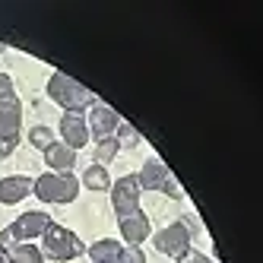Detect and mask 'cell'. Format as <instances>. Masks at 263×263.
<instances>
[{"label": "cell", "mask_w": 263, "mask_h": 263, "mask_svg": "<svg viewBox=\"0 0 263 263\" xmlns=\"http://www.w3.org/2000/svg\"><path fill=\"white\" fill-rule=\"evenodd\" d=\"M48 96L64 111H77V115H83V108L92 105V96L73 77H67V73H54V77L48 80Z\"/></svg>", "instance_id": "3957f363"}, {"label": "cell", "mask_w": 263, "mask_h": 263, "mask_svg": "<svg viewBox=\"0 0 263 263\" xmlns=\"http://www.w3.org/2000/svg\"><path fill=\"white\" fill-rule=\"evenodd\" d=\"M178 260H181V263H213V260L206 257V254H200V251H191V248H187V251H184Z\"/></svg>", "instance_id": "44dd1931"}, {"label": "cell", "mask_w": 263, "mask_h": 263, "mask_svg": "<svg viewBox=\"0 0 263 263\" xmlns=\"http://www.w3.org/2000/svg\"><path fill=\"white\" fill-rule=\"evenodd\" d=\"M20 127H23V105L13 92V80L0 73V159L13 156L20 146Z\"/></svg>", "instance_id": "6da1fadb"}, {"label": "cell", "mask_w": 263, "mask_h": 263, "mask_svg": "<svg viewBox=\"0 0 263 263\" xmlns=\"http://www.w3.org/2000/svg\"><path fill=\"white\" fill-rule=\"evenodd\" d=\"M32 178L26 175H10V178H0V203L4 206H13V203H20L23 197L32 194Z\"/></svg>", "instance_id": "7c38bea8"}, {"label": "cell", "mask_w": 263, "mask_h": 263, "mask_svg": "<svg viewBox=\"0 0 263 263\" xmlns=\"http://www.w3.org/2000/svg\"><path fill=\"white\" fill-rule=\"evenodd\" d=\"M83 184L89 187V191H108V187H111V175H108V168H105V165H92V168H86Z\"/></svg>", "instance_id": "2e32d148"}, {"label": "cell", "mask_w": 263, "mask_h": 263, "mask_svg": "<svg viewBox=\"0 0 263 263\" xmlns=\"http://www.w3.org/2000/svg\"><path fill=\"white\" fill-rule=\"evenodd\" d=\"M32 191H35V197H39L42 203H73L77 194H80V178L70 175V172H64V175L48 172L42 178H35Z\"/></svg>", "instance_id": "7a4b0ae2"}, {"label": "cell", "mask_w": 263, "mask_h": 263, "mask_svg": "<svg viewBox=\"0 0 263 263\" xmlns=\"http://www.w3.org/2000/svg\"><path fill=\"white\" fill-rule=\"evenodd\" d=\"M115 140L118 143H140V134H137V130L134 127H130V124H118V130H115Z\"/></svg>", "instance_id": "d6986e66"}, {"label": "cell", "mask_w": 263, "mask_h": 263, "mask_svg": "<svg viewBox=\"0 0 263 263\" xmlns=\"http://www.w3.org/2000/svg\"><path fill=\"white\" fill-rule=\"evenodd\" d=\"M137 184H140V191H165L168 197L181 200V187H178V181L172 178V172H168V168H165L159 159H146L143 172L137 175Z\"/></svg>", "instance_id": "5b68a950"}, {"label": "cell", "mask_w": 263, "mask_h": 263, "mask_svg": "<svg viewBox=\"0 0 263 263\" xmlns=\"http://www.w3.org/2000/svg\"><path fill=\"white\" fill-rule=\"evenodd\" d=\"M61 137H64V146L83 149L89 143V124H86V118L77 115V111H64V118H61Z\"/></svg>", "instance_id": "9c48e42d"}, {"label": "cell", "mask_w": 263, "mask_h": 263, "mask_svg": "<svg viewBox=\"0 0 263 263\" xmlns=\"http://www.w3.org/2000/svg\"><path fill=\"white\" fill-rule=\"evenodd\" d=\"M191 222H172L168 229H162L153 241H156V251L159 254H168V257H181L187 251V244H191Z\"/></svg>", "instance_id": "8992f818"}, {"label": "cell", "mask_w": 263, "mask_h": 263, "mask_svg": "<svg viewBox=\"0 0 263 263\" xmlns=\"http://www.w3.org/2000/svg\"><path fill=\"white\" fill-rule=\"evenodd\" d=\"M0 51H4V45H0Z\"/></svg>", "instance_id": "cb8c5ba5"}, {"label": "cell", "mask_w": 263, "mask_h": 263, "mask_svg": "<svg viewBox=\"0 0 263 263\" xmlns=\"http://www.w3.org/2000/svg\"><path fill=\"white\" fill-rule=\"evenodd\" d=\"M118 225H121L124 241H127V244H134V248H140V241H146V238H149V219H146V213H143V210H134V213L121 216V219H118Z\"/></svg>", "instance_id": "8fae6325"}, {"label": "cell", "mask_w": 263, "mask_h": 263, "mask_svg": "<svg viewBox=\"0 0 263 263\" xmlns=\"http://www.w3.org/2000/svg\"><path fill=\"white\" fill-rule=\"evenodd\" d=\"M86 124H89V137H96V140L102 143V140H111V137H115L121 118H118L115 108H108V105H102V102H92L89 121H86Z\"/></svg>", "instance_id": "ba28073f"}, {"label": "cell", "mask_w": 263, "mask_h": 263, "mask_svg": "<svg viewBox=\"0 0 263 263\" xmlns=\"http://www.w3.org/2000/svg\"><path fill=\"white\" fill-rule=\"evenodd\" d=\"M45 162H48L51 172L64 175V172H70V168L77 165V153H73L70 146H64V143H51V146L45 149Z\"/></svg>", "instance_id": "4fadbf2b"}, {"label": "cell", "mask_w": 263, "mask_h": 263, "mask_svg": "<svg viewBox=\"0 0 263 263\" xmlns=\"http://www.w3.org/2000/svg\"><path fill=\"white\" fill-rule=\"evenodd\" d=\"M29 143H32L35 149H42V153H45V149L54 143V137H51V130H48V127H32V134H29Z\"/></svg>", "instance_id": "ac0fdd59"}, {"label": "cell", "mask_w": 263, "mask_h": 263, "mask_svg": "<svg viewBox=\"0 0 263 263\" xmlns=\"http://www.w3.org/2000/svg\"><path fill=\"white\" fill-rule=\"evenodd\" d=\"M121 244L118 241H111V238H105V241H96L89 248V257L96 260V263H118V257H121Z\"/></svg>", "instance_id": "5bb4252c"}, {"label": "cell", "mask_w": 263, "mask_h": 263, "mask_svg": "<svg viewBox=\"0 0 263 263\" xmlns=\"http://www.w3.org/2000/svg\"><path fill=\"white\" fill-rule=\"evenodd\" d=\"M118 263H146V254H143L140 248H134V244H130V248H124V251H121Z\"/></svg>", "instance_id": "ffe728a7"}, {"label": "cell", "mask_w": 263, "mask_h": 263, "mask_svg": "<svg viewBox=\"0 0 263 263\" xmlns=\"http://www.w3.org/2000/svg\"><path fill=\"white\" fill-rule=\"evenodd\" d=\"M118 149H121V143H118L115 137H111V140H102V143H99V149H96V165H108V162H115Z\"/></svg>", "instance_id": "e0dca14e"}, {"label": "cell", "mask_w": 263, "mask_h": 263, "mask_svg": "<svg viewBox=\"0 0 263 263\" xmlns=\"http://www.w3.org/2000/svg\"><path fill=\"white\" fill-rule=\"evenodd\" d=\"M42 238H45V251H42V254L51 257V260H73V257L86 254V244L73 235L70 229L58 225V222H51Z\"/></svg>", "instance_id": "277c9868"}, {"label": "cell", "mask_w": 263, "mask_h": 263, "mask_svg": "<svg viewBox=\"0 0 263 263\" xmlns=\"http://www.w3.org/2000/svg\"><path fill=\"white\" fill-rule=\"evenodd\" d=\"M140 184H137V175H124L118 178L115 184H111V206H115V213L118 219L127 216V213H134L140 210Z\"/></svg>", "instance_id": "52a82bcc"}, {"label": "cell", "mask_w": 263, "mask_h": 263, "mask_svg": "<svg viewBox=\"0 0 263 263\" xmlns=\"http://www.w3.org/2000/svg\"><path fill=\"white\" fill-rule=\"evenodd\" d=\"M45 254L35 248V244L23 241V244H13V248L7 251V263H42Z\"/></svg>", "instance_id": "9a60e30c"}, {"label": "cell", "mask_w": 263, "mask_h": 263, "mask_svg": "<svg viewBox=\"0 0 263 263\" xmlns=\"http://www.w3.org/2000/svg\"><path fill=\"white\" fill-rule=\"evenodd\" d=\"M0 263H7V257H4V251H0Z\"/></svg>", "instance_id": "603a6c76"}, {"label": "cell", "mask_w": 263, "mask_h": 263, "mask_svg": "<svg viewBox=\"0 0 263 263\" xmlns=\"http://www.w3.org/2000/svg\"><path fill=\"white\" fill-rule=\"evenodd\" d=\"M13 244H20V241H16V235H13L10 229H4V232H0V251L7 254V251L13 248Z\"/></svg>", "instance_id": "7402d4cb"}, {"label": "cell", "mask_w": 263, "mask_h": 263, "mask_svg": "<svg viewBox=\"0 0 263 263\" xmlns=\"http://www.w3.org/2000/svg\"><path fill=\"white\" fill-rule=\"evenodd\" d=\"M51 225V216L48 213H26V216H20L13 225H10V232L16 235V241H32V238H39V235H45V229Z\"/></svg>", "instance_id": "30bf717a"}]
</instances>
